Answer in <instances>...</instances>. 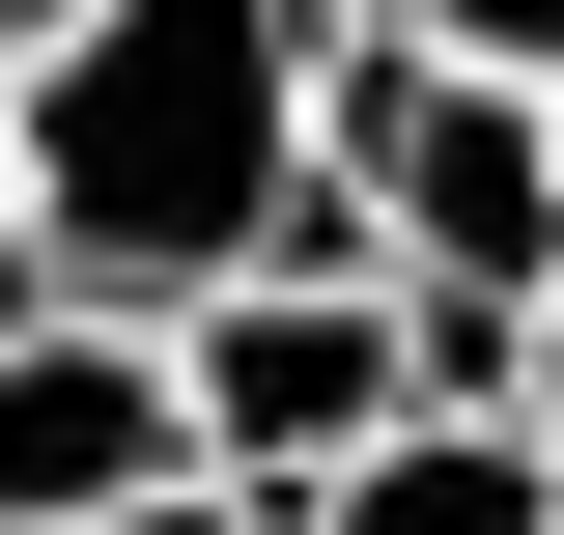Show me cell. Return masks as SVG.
Returning <instances> with one entry per match:
<instances>
[{"label":"cell","mask_w":564,"mask_h":535,"mask_svg":"<svg viewBox=\"0 0 564 535\" xmlns=\"http://www.w3.org/2000/svg\"><path fill=\"white\" fill-rule=\"evenodd\" d=\"M311 85H339V0H57L0 85V254L85 310H198L254 254H339Z\"/></svg>","instance_id":"6da1fadb"},{"label":"cell","mask_w":564,"mask_h":535,"mask_svg":"<svg viewBox=\"0 0 564 535\" xmlns=\"http://www.w3.org/2000/svg\"><path fill=\"white\" fill-rule=\"evenodd\" d=\"M452 367H423V310L367 254H254L170 310V423H198V479H254V507H311V479L367 451V423H423Z\"/></svg>","instance_id":"7a4b0ae2"},{"label":"cell","mask_w":564,"mask_h":535,"mask_svg":"<svg viewBox=\"0 0 564 535\" xmlns=\"http://www.w3.org/2000/svg\"><path fill=\"white\" fill-rule=\"evenodd\" d=\"M141 479H198V423H170V310L29 282V310H0V535H85V507H141Z\"/></svg>","instance_id":"3957f363"},{"label":"cell","mask_w":564,"mask_h":535,"mask_svg":"<svg viewBox=\"0 0 564 535\" xmlns=\"http://www.w3.org/2000/svg\"><path fill=\"white\" fill-rule=\"evenodd\" d=\"M282 535H564V451H536V395H423V423H367Z\"/></svg>","instance_id":"277c9868"},{"label":"cell","mask_w":564,"mask_h":535,"mask_svg":"<svg viewBox=\"0 0 564 535\" xmlns=\"http://www.w3.org/2000/svg\"><path fill=\"white\" fill-rule=\"evenodd\" d=\"M367 29H423V57H480V85H564V0H367Z\"/></svg>","instance_id":"5b68a950"},{"label":"cell","mask_w":564,"mask_h":535,"mask_svg":"<svg viewBox=\"0 0 564 535\" xmlns=\"http://www.w3.org/2000/svg\"><path fill=\"white\" fill-rule=\"evenodd\" d=\"M85 535H282L254 479H141V507H85Z\"/></svg>","instance_id":"8992f818"},{"label":"cell","mask_w":564,"mask_h":535,"mask_svg":"<svg viewBox=\"0 0 564 535\" xmlns=\"http://www.w3.org/2000/svg\"><path fill=\"white\" fill-rule=\"evenodd\" d=\"M29 29H57V0H0V85H29Z\"/></svg>","instance_id":"52a82bcc"},{"label":"cell","mask_w":564,"mask_h":535,"mask_svg":"<svg viewBox=\"0 0 564 535\" xmlns=\"http://www.w3.org/2000/svg\"><path fill=\"white\" fill-rule=\"evenodd\" d=\"M0 310H29V254H0Z\"/></svg>","instance_id":"ba28073f"},{"label":"cell","mask_w":564,"mask_h":535,"mask_svg":"<svg viewBox=\"0 0 564 535\" xmlns=\"http://www.w3.org/2000/svg\"><path fill=\"white\" fill-rule=\"evenodd\" d=\"M536 451H564V395H536Z\"/></svg>","instance_id":"9c48e42d"}]
</instances>
